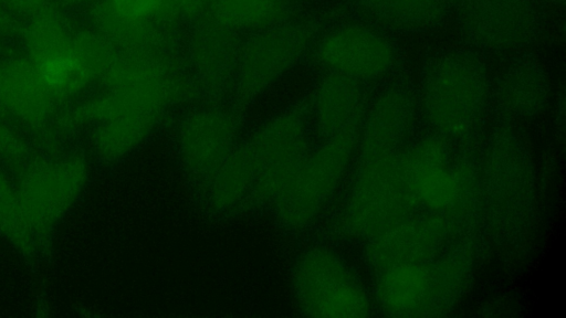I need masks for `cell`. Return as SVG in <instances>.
<instances>
[{
  "instance_id": "cell-1",
  "label": "cell",
  "mask_w": 566,
  "mask_h": 318,
  "mask_svg": "<svg viewBox=\"0 0 566 318\" xmlns=\"http://www.w3.org/2000/svg\"><path fill=\"white\" fill-rule=\"evenodd\" d=\"M491 83L485 60L475 51L459 42L433 47L416 83L424 129L455 141H478L491 116Z\"/></svg>"
},
{
  "instance_id": "cell-2",
  "label": "cell",
  "mask_w": 566,
  "mask_h": 318,
  "mask_svg": "<svg viewBox=\"0 0 566 318\" xmlns=\"http://www.w3.org/2000/svg\"><path fill=\"white\" fill-rule=\"evenodd\" d=\"M402 167L417 212L483 226L480 151L474 144L451 140L424 129L403 147Z\"/></svg>"
},
{
  "instance_id": "cell-3",
  "label": "cell",
  "mask_w": 566,
  "mask_h": 318,
  "mask_svg": "<svg viewBox=\"0 0 566 318\" xmlns=\"http://www.w3.org/2000/svg\"><path fill=\"white\" fill-rule=\"evenodd\" d=\"M481 219L496 242L522 241L533 221L536 183L531 152L509 124H500L480 150Z\"/></svg>"
},
{
  "instance_id": "cell-4",
  "label": "cell",
  "mask_w": 566,
  "mask_h": 318,
  "mask_svg": "<svg viewBox=\"0 0 566 318\" xmlns=\"http://www.w3.org/2000/svg\"><path fill=\"white\" fill-rule=\"evenodd\" d=\"M478 256V241L433 258L371 273L375 311L389 317H434L451 310L465 293Z\"/></svg>"
},
{
  "instance_id": "cell-5",
  "label": "cell",
  "mask_w": 566,
  "mask_h": 318,
  "mask_svg": "<svg viewBox=\"0 0 566 318\" xmlns=\"http://www.w3.org/2000/svg\"><path fill=\"white\" fill-rule=\"evenodd\" d=\"M402 149L355 158L334 221L340 235L366 243L416 212L403 174Z\"/></svg>"
},
{
  "instance_id": "cell-6",
  "label": "cell",
  "mask_w": 566,
  "mask_h": 318,
  "mask_svg": "<svg viewBox=\"0 0 566 318\" xmlns=\"http://www.w3.org/2000/svg\"><path fill=\"white\" fill-rule=\"evenodd\" d=\"M406 50L398 36L352 11L312 44V59L323 73L337 74L373 87L405 68Z\"/></svg>"
},
{
  "instance_id": "cell-7",
  "label": "cell",
  "mask_w": 566,
  "mask_h": 318,
  "mask_svg": "<svg viewBox=\"0 0 566 318\" xmlns=\"http://www.w3.org/2000/svg\"><path fill=\"white\" fill-rule=\"evenodd\" d=\"M547 9L535 0H454L458 42L483 57L528 51L547 26Z\"/></svg>"
},
{
  "instance_id": "cell-8",
  "label": "cell",
  "mask_w": 566,
  "mask_h": 318,
  "mask_svg": "<svg viewBox=\"0 0 566 318\" xmlns=\"http://www.w3.org/2000/svg\"><path fill=\"white\" fill-rule=\"evenodd\" d=\"M359 128L312 146L290 186L273 205L277 221L287 230L310 227L333 201L348 177L357 152Z\"/></svg>"
},
{
  "instance_id": "cell-9",
  "label": "cell",
  "mask_w": 566,
  "mask_h": 318,
  "mask_svg": "<svg viewBox=\"0 0 566 318\" xmlns=\"http://www.w3.org/2000/svg\"><path fill=\"white\" fill-rule=\"evenodd\" d=\"M292 284L304 316L368 317L375 311L371 295L359 276L327 246L308 247L297 257Z\"/></svg>"
},
{
  "instance_id": "cell-10",
  "label": "cell",
  "mask_w": 566,
  "mask_h": 318,
  "mask_svg": "<svg viewBox=\"0 0 566 318\" xmlns=\"http://www.w3.org/2000/svg\"><path fill=\"white\" fill-rule=\"evenodd\" d=\"M306 102L296 103L261 124L247 141L255 165L251 202L273 206L312 148Z\"/></svg>"
},
{
  "instance_id": "cell-11",
  "label": "cell",
  "mask_w": 566,
  "mask_h": 318,
  "mask_svg": "<svg viewBox=\"0 0 566 318\" xmlns=\"http://www.w3.org/2000/svg\"><path fill=\"white\" fill-rule=\"evenodd\" d=\"M317 33L314 23L283 21L243 39L232 87L239 106L256 98L290 71Z\"/></svg>"
},
{
  "instance_id": "cell-12",
  "label": "cell",
  "mask_w": 566,
  "mask_h": 318,
  "mask_svg": "<svg viewBox=\"0 0 566 318\" xmlns=\"http://www.w3.org/2000/svg\"><path fill=\"white\" fill-rule=\"evenodd\" d=\"M480 230L416 211L364 243V256L371 274L391 265L433 258L478 241Z\"/></svg>"
},
{
  "instance_id": "cell-13",
  "label": "cell",
  "mask_w": 566,
  "mask_h": 318,
  "mask_svg": "<svg viewBox=\"0 0 566 318\" xmlns=\"http://www.w3.org/2000/svg\"><path fill=\"white\" fill-rule=\"evenodd\" d=\"M373 88L359 127L356 158L402 149L421 124L417 86L406 72Z\"/></svg>"
},
{
  "instance_id": "cell-14",
  "label": "cell",
  "mask_w": 566,
  "mask_h": 318,
  "mask_svg": "<svg viewBox=\"0 0 566 318\" xmlns=\"http://www.w3.org/2000/svg\"><path fill=\"white\" fill-rule=\"evenodd\" d=\"M237 113L218 103L191 108L175 131L178 158L187 174L203 186L239 144Z\"/></svg>"
},
{
  "instance_id": "cell-15",
  "label": "cell",
  "mask_w": 566,
  "mask_h": 318,
  "mask_svg": "<svg viewBox=\"0 0 566 318\" xmlns=\"http://www.w3.org/2000/svg\"><path fill=\"white\" fill-rule=\"evenodd\" d=\"M242 40L208 15L191 24L182 60L201 94L218 98L232 89Z\"/></svg>"
},
{
  "instance_id": "cell-16",
  "label": "cell",
  "mask_w": 566,
  "mask_h": 318,
  "mask_svg": "<svg viewBox=\"0 0 566 318\" xmlns=\"http://www.w3.org/2000/svg\"><path fill=\"white\" fill-rule=\"evenodd\" d=\"M551 82L541 59L531 50L505 59L492 77L491 116L502 124L533 119L549 103Z\"/></svg>"
},
{
  "instance_id": "cell-17",
  "label": "cell",
  "mask_w": 566,
  "mask_h": 318,
  "mask_svg": "<svg viewBox=\"0 0 566 318\" xmlns=\"http://www.w3.org/2000/svg\"><path fill=\"white\" fill-rule=\"evenodd\" d=\"M85 176V166L77 158L44 161L27 171L17 193L32 230H41L61 215L77 195Z\"/></svg>"
},
{
  "instance_id": "cell-18",
  "label": "cell",
  "mask_w": 566,
  "mask_h": 318,
  "mask_svg": "<svg viewBox=\"0 0 566 318\" xmlns=\"http://www.w3.org/2000/svg\"><path fill=\"white\" fill-rule=\"evenodd\" d=\"M370 88L346 76L323 73L305 100L313 135L323 139L359 128Z\"/></svg>"
},
{
  "instance_id": "cell-19",
  "label": "cell",
  "mask_w": 566,
  "mask_h": 318,
  "mask_svg": "<svg viewBox=\"0 0 566 318\" xmlns=\"http://www.w3.org/2000/svg\"><path fill=\"white\" fill-rule=\"evenodd\" d=\"M454 0H348L352 11L395 35L434 33L451 19Z\"/></svg>"
},
{
  "instance_id": "cell-20",
  "label": "cell",
  "mask_w": 566,
  "mask_h": 318,
  "mask_svg": "<svg viewBox=\"0 0 566 318\" xmlns=\"http://www.w3.org/2000/svg\"><path fill=\"white\" fill-rule=\"evenodd\" d=\"M55 102L28 56L0 62V107L9 114L28 125L41 126Z\"/></svg>"
},
{
  "instance_id": "cell-21",
  "label": "cell",
  "mask_w": 566,
  "mask_h": 318,
  "mask_svg": "<svg viewBox=\"0 0 566 318\" xmlns=\"http://www.w3.org/2000/svg\"><path fill=\"white\" fill-rule=\"evenodd\" d=\"M90 14L94 29L118 51H178V28L166 25L155 19H134L119 15L102 0L92 3Z\"/></svg>"
},
{
  "instance_id": "cell-22",
  "label": "cell",
  "mask_w": 566,
  "mask_h": 318,
  "mask_svg": "<svg viewBox=\"0 0 566 318\" xmlns=\"http://www.w3.org/2000/svg\"><path fill=\"white\" fill-rule=\"evenodd\" d=\"M255 183V165L247 141L239 142L202 186L208 210L228 214L251 203Z\"/></svg>"
},
{
  "instance_id": "cell-23",
  "label": "cell",
  "mask_w": 566,
  "mask_h": 318,
  "mask_svg": "<svg viewBox=\"0 0 566 318\" xmlns=\"http://www.w3.org/2000/svg\"><path fill=\"white\" fill-rule=\"evenodd\" d=\"M290 4L283 0H209L207 15L239 33H252L286 21Z\"/></svg>"
},
{
  "instance_id": "cell-24",
  "label": "cell",
  "mask_w": 566,
  "mask_h": 318,
  "mask_svg": "<svg viewBox=\"0 0 566 318\" xmlns=\"http://www.w3.org/2000/svg\"><path fill=\"white\" fill-rule=\"evenodd\" d=\"M0 229L22 248L30 247L32 227L14 191L0 171Z\"/></svg>"
},
{
  "instance_id": "cell-25",
  "label": "cell",
  "mask_w": 566,
  "mask_h": 318,
  "mask_svg": "<svg viewBox=\"0 0 566 318\" xmlns=\"http://www.w3.org/2000/svg\"><path fill=\"white\" fill-rule=\"evenodd\" d=\"M209 0H159L155 20L174 28L207 17Z\"/></svg>"
},
{
  "instance_id": "cell-26",
  "label": "cell",
  "mask_w": 566,
  "mask_h": 318,
  "mask_svg": "<svg viewBox=\"0 0 566 318\" xmlns=\"http://www.w3.org/2000/svg\"><path fill=\"white\" fill-rule=\"evenodd\" d=\"M115 13L134 19H155L159 0H102Z\"/></svg>"
},
{
  "instance_id": "cell-27",
  "label": "cell",
  "mask_w": 566,
  "mask_h": 318,
  "mask_svg": "<svg viewBox=\"0 0 566 318\" xmlns=\"http://www.w3.org/2000/svg\"><path fill=\"white\" fill-rule=\"evenodd\" d=\"M27 146L21 137L0 120V152L10 159H19L25 153Z\"/></svg>"
},
{
  "instance_id": "cell-28",
  "label": "cell",
  "mask_w": 566,
  "mask_h": 318,
  "mask_svg": "<svg viewBox=\"0 0 566 318\" xmlns=\"http://www.w3.org/2000/svg\"><path fill=\"white\" fill-rule=\"evenodd\" d=\"M51 3L50 0H0V4L10 13L31 18Z\"/></svg>"
},
{
  "instance_id": "cell-29",
  "label": "cell",
  "mask_w": 566,
  "mask_h": 318,
  "mask_svg": "<svg viewBox=\"0 0 566 318\" xmlns=\"http://www.w3.org/2000/svg\"><path fill=\"white\" fill-rule=\"evenodd\" d=\"M22 25L17 23L10 12L0 4V39L13 32H21Z\"/></svg>"
},
{
  "instance_id": "cell-30",
  "label": "cell",
  "mask_w": 566,
  "mask_h": 318,
  "mask_svg": "<svg viewBox=\"0 0 566 318\" xmlns=\"http://www.w3.org/2000/svg\"><path fill=\"white\" fill-rule=\"evenodd\" d=\"M535 1H537L544 8L548 9V8H555V7L562 6L565 0H535Z\"/></svg>"
},
{
  "instance_id": "cell-31",
  "label": "cell",
  "mask_w": 566,
  "mask_h": 318,
  "mask_svg": "<svg viewBox=\"0 0 566 318\" xmlns=\"http://www.w3.org/2000/svg\"><path fill=\"white\" fill-rule=\"evenodd\" d=\"M97 0H59L57 4L67 6V4H78V3H86V2L94 3Z\"/></svg>"
},
{
  "instance_id": "cell-32",
  "label": "cell",
  "mask_w": 566,
  "mask_h": 318,
  "mask_svg": "<svg viewBox=\"0 0 566 318\" xmlns=\"http://www.w3.org/2000/svg\"><path fill=\"white\" fill-rule=\"evenodd\" d=\"M283 1H285V2H287V3H293V2H294V1H296V0H283Z\"/></svg>"
}]
</instances>
